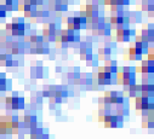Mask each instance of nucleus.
I'll use <instances>...</instances> for the list:
<instances>
[{
	"label": "nucleus",
	"instance_id": "nucleus-1",
	"mask_svg": "<svg viewBox=\"0 0 154 139\" xmlns=\"http://www.w3.org/2000/svg\"><path fill=\"white\" fill-rule=\"evenodd\" d=\"M115 39L118 43H126L130 40V38L132 35H135V30L129 29V27H122V28H117L115 30Z\"/></svg>",
	"mask_w": 154,
	"mask_h": 139
},
{
	"label": "nucleus",
	"instance_id": "nucleus-2",
	"mask_svg": "<svg viewBox=\"0 0 154 139\" xmlns=\"http://www.w3.org/2000/svg\"><path fill=\"white\" fill-rule=\"evenodd\" d=\"M26 108V100L22 97H18L17 93L11 96V110H24Z\"/></svg>",
	"mask_w": 154,
	"mask_h": 139
},
{
	"label": "nucleus",
	"instance_id": "nucleus-3",
	"mask_svg": "<svg viewBox=\"0 0 154 139\" xmlns=\"http://www.w3.org/2000/svg\"><path fill=\"white\" fill-rule=\"evenodd\" d=\"M150 99L149 98H144L141 96H136L135 97V107L137 111H148V104H149Z\"/></svg>",
	"mask_w": 154,
	"mask_h": 139
},
{
	"label": "nucleus",
	"instance_id": "nucleus-4",
	"mask_svg": "<svg viewBox=\"0 0 154 139\" xmlns=\"http://www.w3.org/2000/svg\"><path fill=\"white\" fill-rule=\"evenodd\" d=\"M128 16V19H129V23H138L142 21V16H141V12L138 11H132V12H128L126 13Z\"/></svg>",
	"mask_w": 154,
	"mask_h": 139
},
{
	"label": "nucleus",
	"instance_id": "nucleus-5",
	"mask_svg": "<svg viewBox=\"0 0 154 139\" xmlns=\"http://www.w3.org/2000/svg\"><path fill=\"white\" fill-rule=\"evenodd\" d=\"M98 57H102V58H109V56L112 55V49L110 47H102V49H98V52H97Z\"/></svg>",
	"mask_w": 154,
	"mask_h": 139
},
{
	"label": "nucleus",
	"instance_id": "nucleus-6",
	"mask_svg": "<svg viewBox=\"0 0 154 139\" xmlns=\"http://www.w3.org/2000/svg\"><path fill=\"white\" fill-rule=\"evenodd\" d=\"M122 11H124V6H120L118 4L110 5V12L112 13H114V12H122Z\"/></svg>",
	"mask_w": 154,
	"mask_h": 139
},
{
	"label": "nucleus",
	"instance_id": "nucleus-7",
	"mask_svg": "<svg viewBox=\"0 0 154 139\" xmlns=\"http://www.w3.org/2000/svg\"><path fill=\"white\" fill-rule=\"evenodd\" d=\"M56 73H62V67H56Z\"/></svg>",
	"mask_w": 154,
	"mask_h": 139
},
{
	"label": "nucleus",
	"instance_id": "nucleus-8",
	"mask_svg": "<svg viewBox=\"0 0 154 139\" xmlns=\"http://www.w3.org/2000/svg\"><path fill=\"white\" fill-rule=\"evenodd\" d=\"M56 115H57V116H58V115H61V111H60V110H57V111H56Z\"/></svg>",
	"mask_w": 154,
	"mask_h": 139
}]
</instances>
